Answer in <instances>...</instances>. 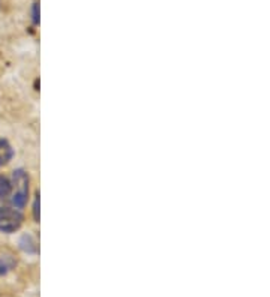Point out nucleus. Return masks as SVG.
Wrapping results in <instances>:
<instances>
[{"label":"nucleus","instance_id":"obj_1","mask_svg":"<svg viewBox=\"0 0 270 297\" xmlns=\"http://www.w3.org/2000/svg\"><path fill=\"white\" fill-rule=\"evenodd\" d=\"M14 186L15 192L11 198V203L17 210L24 209L29 201V174L23 168L12 171V188Z\"/></svg>","mask_w":270,"mask_h":297},{"label":"nucleus","instance_id":"obj_2","mask_svg":"<svg viewBox=\"0 0 270 297\" xmlns=\"http://www.w3.org/2000/svg\"><path fill=\"white\" fill-rule=\"evenodd\" d=\"M23 215L17 209L11 207H2L0 206V231L11 234L15 233L23 224Z\"/></svg>","mask_w":270,"mask_h":297},{"label":"nucleus","instance_id":"obj_3","mask_svg":"<svg viewBox=\"0 0 270 297\" xmlns=\"http://www.w3.org/2000/svg\"><path fill=\"white\" fill-rule=\"evenodd\" d=\"M14 158V149L8 140L0 138V167L6 165Z\"/></svg>","mask_w":270,"mask_h":297},{"label":"nucleus","instance_id":"obj_4","mask_svg":"<svg viewBox=\"0 0 270 297\" xmlns=\"http://www.w3.org/2000/svg\"><path fill=\"white\" fill-rule=\"evenodd\" d=\"M20 248L27 254H36L38 252V243L32 234H23L20 239Z\"/></svg>","mask_w":270,"mask_h":297},{"label":"nucleus","instance_id":"obj_5","mask_svg":"<svg viewBox=\"0 0 270 297\" xmlns=\"http://www.w3.org/2000/svg\"><path fill=\"white\" fill-rule=\"evenodd\" d=\"M11 192H12V182L6 176L0 174V198L9 197Z\"/></svg>","mask_w":270,"mask_h":297},{"label":"nucleus","instance_id":"obj_6","mask_svg":"<svg viewBox=\"0 0 270 297\" xmlns=\"http://www.w3.org/2000/svg\"><path fill=\"white\" fill-rule=\"evenodd\" d=\"M14 266H15L14 260H11V258H0V276L8 275Z\"/></svg>","mask_w":270,"mask_h":297},{"label":"nucleus","instance_id":"obj_7","mask_svg":"<svg viewBox=\"0 0 270 297\" xmlns=\"http://www.w3.org/2000/svg\"><path fill=\"white\" fill-rule=\"evenodd\" d=\"M32 212H33L35 222H39V219H41V215H39V191H38V192L35 194L33 209H32Z\"/></svg>","mask_w":270,"mask_h":297},{"label":"nucleus","instance_id":"obj_8","mask_svg":"<svg viewBox=\"0 0 270 297\" xmlns=\"http://www.w3.org/2000/svg\"><path fill=\"white\" fill-rule=\"evenodd\" d=\"M32 20H33V24H39V3L38 2H35L32 6Z\"/></svg>","mask_w":270,"mask_h":297}]
</instances>
